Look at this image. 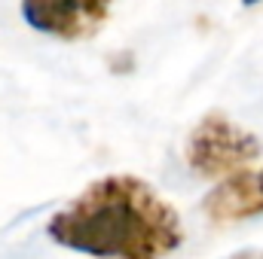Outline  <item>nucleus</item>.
<instances>
[{"mask_svg": "<svg viewBox=\"0 0 263 259\" xmlns=\"http://www.w3.org/2000/svg\"><path fill=\"white\" fill-rule=\"evenodd\" d=\"M49 238L98 259H162L184 241L178 210L129 174L86 186L49 220Z\"/></svg>", "mask_w": 263, "mask_h": 259, "instance_id": "nucleus-1", "label": "nucleus"}, {"mask_svg": "<svg viewBox=\"0 0 263 259\" xmlns=\"http://www.w3.org/2000/svg\"><path fill=\"white\" fill-rule=\"evenodd\" d=\"M260 156V140L223 113H208L187 137V165L199 177H227Z\"/></svg>", "mask_w": 263, "mask_h": 259, "instance_id": "nucleus-2", "label": "nucleus"}, {"mask_svg": "<svg viewBox=\"0 0 263 259\" xmlns=\"http://www.w3.org/2000/svg\"><path fill=\"white\" fill-rule=\"evenodd\" d=\"M114 0H22L25 21L55 40H86L95 37Z\"/></svg>", "mask_w": 263, "mask_h": 259, "instance_id": "nucleus-3", "label": "nucleus"}, {"mask_svg": "<svg viewBox=\"0 0 263 259\" xmlns=\"http://www.w3.org/2000/svg\"><path fill=\"white\" fill-rule=\"evenodd\" d=\"M202 210L211 223H239L263 213V168H239L205 195Z\"/></svg>", "mask_w": 263, "mask_h": 259, "instance_id": "nucleus-4", "label": "nucleus"}, {"mask_svg": "<svg viewBox=\"0 0 263 259\" xmlns=\"http://www.w3.org/2000/svg\"><path fill=\"white\" fill-rule=\"evenodd\" d=\"M230 259H263L260 250H245V253H236V256H230Z\"/></svg>", "mask_w": 263, "mask_h": 259, "instance_id": "nucleus-5", "label": "nucleus"}, {"mask_svg": "<svg viewBox=\"0 0 263 259\" xmlns=\"http://www.w3.org/2000/svg\"><path fill=\"white\" fill-rule=\"evenodd\" d=\"M242 3H245V6H254V3H260V0H242Z\"/></svg>", "mask_w": 263, "mask_h": 259, "instance_id": "nucleus-6", "label": "nucleus"}]
</instances>
